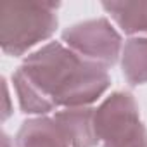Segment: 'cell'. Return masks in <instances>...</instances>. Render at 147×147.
Here are the masks:
<instances>
[{
    "mask_svg": "<svg viewBox=\"0 0 147 147\" xmlns=\"http://www.w3.org/2000/svg\"><path fill=\"white\" fill-rule=\"evenodd\" d=\"M57 4L2 2L0 5V43L4 52L24 54L35 43L49 38L55 26Z\"/></svg>",
    "mask_w": 147,
    "mask_h": 147,
    "instance_id": "obj_2",
    "label": "cell"
},
{
    "mask_svg": "<svg viewBox=\"0 0 147 147\" xmlns=\"http://www.w3.org/2000/svg\"><path fill=\"white\" fill-rule=\"evenodd\" d=\"M94 123L104 147H147V131L130 94H113L95 111Z\"/></svg>",
    "mask_w": 147,
    "mask_h": 147,
    "instance_id": "obj_3",
    "label": "cell"
},
{
    "mask_svg": "<svg viewBox=\"0 0 147 147\" xmlns=\"http://www.w3.org/2000/svg\"><path fill=\"white\" fill-rule=\"evenodd\" d=\"M95 113L92 109H66L55 114V123L64 131L69 145L73 147H94L99 138L94 123Z\"/></svg>",
    "mask_w": 147,
    "mask_h": 147,
    "instance_id": "obj_5",
    "label": "cell"
},
{
    "mask_svg": "<svg viewBox=\"0 0 147 147\" xmlns=\"http://www.w3.org/2000/svg\"><path fill=\"white\" fill-rule=\"evenodd\" d=\"M104 9L125 31H147V2H106Z\"/></svg>",
    "mask_w": 147,
    "mask_h": 147,
    "instance_id": "obj_7",
    "label": "cell"
},
{
    "mask_svg": "<svg viewBox=\"0 0 147 147\" xmlns=\"http://www.w3.org/2000/svg\"><path fill=\"white\" fill-rule=\"evenodd\" d=\"M24 113H49L55 106H82L95 100L109 85L102 64L82 59L61 43L31 54L12 75Z\"/></svg>",
    "mask_w": 147,
    "mask_h": 147,
    "instance_id": "obj_1",
    "label": "cell"
},
{
    "mask_svg": "<svg viewBox=\"0 0 147 147\" xmlns=\"http://www.w3.org/2000/svg\"><path fill=\"white\" fill-rule=\"evenodd\" d=\"M67 45L104 67L118 59L121 38L106 19L87 21L67 28L62 33Z\"/></svg>",
    "mask_w": 147,
    "mask_h": 147,
    "instance_id": "obj_4",
    "label": "cell"
},
{
    "mask_svg": "<svg viewBox=\"0 0 147 147\" xmlns=\"http://www.w3.org/2000/svg\"><path fill=\"white\" fill-rule=\"evenodd\" d=\"M123 73L133 85L147 82V38H131L126 42Z\"/></svg>",
    "mask_w": 147,
    "mask_h": 147,
    "instance_id": "obj_8",
    "label": "cell"
},
{
    "mask_svg": "<svg viewBox=\"0 0 147 147\" xmlns=\"http://www.w3.org/2000/svg\"><path fill=\"white\" fill-rule=\"evenodd\" d=\"M18 147H67L69 142L55 119L38 118L23 123L18 137Z\"/></svg>",
    "mask_w": 147,
    "mask_h": 147,
    "instance_id": "obj_6",
    "label": "cell"
}]
</instances>
